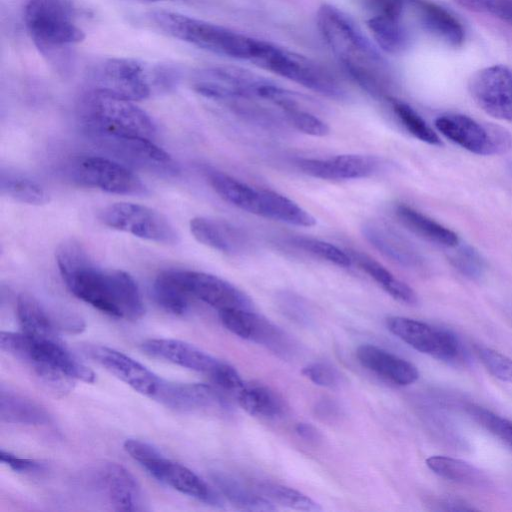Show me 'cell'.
<instances>
[{
    "mask_svg": "<svg viewBox=\"0 0 512 512\" xmlns=\"http://www.w3.org/2000/svg\"><path fill=\"white\" fill-rule=\"evenodd\" d=\"M60 274L69 291L110 316L137 320L145 312L134 278L118 269H102L76 240H65L55 253Z\"/></svg>",
    "mask_w": 512,
    "mask_h": 512,
    "instance_id": "6da1fadb",
    "label": "cell"
},
{
    "mask_svg": "<svg viewBox=\"0 0 512 512\" xmlns=\"http://www.w3.org/2000/svg\"><path fill=\"white\" fill-rule=\"evenodd\" d=\"M318 30L345 71L374 97H388L393 86L389 63L354 20L331 4L316 15Z\"/></svg>",
    "mask_w": 512,
    "mask_h": 512,
    "instance_id": "7a4b0ae2",
    "label": "cell"
},
{
    "mask_svg": "<svg viewBox=\"0 0 512 512\" xmlns=\"http://www.w3.org/2000/svg\"><path fill=\"white\" fill-rule=\"evenodd\" d=\"M0 346L55 393L70 392L77 380L95 381L94 372L72 354L62 340H37L23 332L2 331Z\"/></svg>",
    "mask_w": 512,
    "mask_h": 512,
    "instance_id": "3957f363",
    "label": "cell"
},
{
    "mask_svg": "<svg viewBox=\"0 0 512 512\" xmlns=\"http://www.w3.org/2000/svg\"><path fill=\"white\" fill-rule=\"evenodd\" d=\"M91 80L93 89L138 101L173 89L179 81V71L167 64L115 57L98 63Z\"/></svg>",
    "mask_w": 512,
    "mask_h": 512,
    "instance_id": "277c9868",
    "label": "cell"
},
{
    "mask_svg": "<svg viewBox=\"0 0 512 512\" xmlns=\"http://www.w3.org/2000/svg\"><path fill=\"white\" fill-rule=\"evenodd\" d=\"M80 117L96 143L131 137L153 140L156 135L153 120L134 101L96 89L82 98Z\"/></svg>",
    "mask_w": 512,
    "mask_h": 512,
    "instance_id": "5b68a950",
    "label": "cell"
},
{
    "mask_svg": "<svg viewBox=\"0 0 512 512\" xmlns=\"http://www.w3.org/2000/svg\"><path fill=\"white\" fill-rule=\"evenodd\" d=\"M148 18L172 38L235 59L250 61L257 43V39L230 28L177 12L157 10L149 13Z\"/></svg>",
    "mask_w": 512,
    "mask_h": 512,
    "instance_id": "8992f818",
    "label": "cell"
},
{
    "mask_svg": "<svg viewBox=\"0 0 512 512\" xmlns=\"http://www.w3.org/2000/svg\"><path fill=\"white\" fill-rule=\"evenodd\" d=\"M75 19L73 0H28L24 8L28 34L47 57L61 54L85 39Z\"/></svg>",
    "mask_w": 512,
    "mask_h": 512,
    "instance_id": "52a82bcc",
    "label": "cell"
},
{
    "mask_svg": "<svg viewBox=\"0 0 512 512\" xmlns=\"http://www.w3.org/2000/svg\"><path fill=\"white\" fill-rule=\"evenodd\" d=\"M257 41L250 59L256 66L319 94L331 98L344 96L345 92L333 74L314 60L273 43Z\"/></svg>",
    "mask_w": 512,
    "mask_h": 512,
    "instance_id": "ba28073f",
    "label": "cell"
},
{
    "mask_svg": "<svg viewBox=\"0 0 512 512\" xmlns=\"http://www.w3.org/2000/svg\"><path fill=\"white\" fill-rule=\"evenodd\" d=\"M124 449L160 482L204 503L222 504L220 496L201 477L186 466L166 458L151 444L127 439Z\"/></svg>",
    "mask_w": 512,
    "mask_h": 512,
    "instance_id": "9c48e42d",
    "label": "cell"
},
{
    "mask_svg": "<svg viewBox=\"0 0 512 512\" xmlns=\"http://www.w3.org/2000/svg\"><path fill=\"white\" fill-rule=\"evenodd\" d=\"M100 221L107 227L159 244L175 245L179 234L162 213L135 203L118 202L103 208Z\"/></svg>",
    "mask_w": 512,
    "mask_h": 512,
    "instance_id": "30bf717a",
    "label": "cell"
},
{
    "mask_svg": "<svg viewBox=\"0 0 512 512\" xmlns=\"http://www.w3.org/2000/svg\"><path fill=\"white\" fill-rule=\"evenodd\" d=\"M435 126L451 142L477 155H500L512 147V136L506 128L463 114L441 115Z\"/></svg>",
    "mask_w": 512,
    "mask_h": 512,
    "instance_id": "8fae6325",
    "label": "cell"
},
{
    "mask_svg": "<svg viewBox=\"0 0 512 512\" xmlns=\"http://www.w3.org/2000/svg\"><path fill=\"white\" fill-rule=\"evenodd\" d=\"M266 82V78L241 67L215 66L196 71L191 86L198 94L227 105L239 99H259Z\"/></svg>",
    "mask_w": 512,
    "mask_h": 512,
    "instance_id": "7c38bea8",
    "label": "cell"
},
{
    "mask_svg": "<svg viewBox=\"0 0 512 512\" xmlns=\"http://www.w3.org/2000/svg\"><path fill=\"white\" fill-rule=\"evenodd\" d=\"M74 177L82 184L118 195H144L146 186L129 166L103 156H85L75 163Z\"/></svg>",
    "mask_w": 512,
    "mask_h": 512,
    "instance_id": "4fadbf2b",
    "label": "cell"
},
{
    "mask_svg": "<svg viewBox=\"0 0 512 512\" xmlns=\"http://www.w3.org/2000/svg\"><path fill=\"white\" fill-rule=\"evenodd\" d=\"M386 325L391 333L421 353L447 362L460 357L461 345L450 331L401 316L389 317Z\"/></svg>",
    "mask_w": 512,
    "mask_h": 512,
    "instance_id": "5bb4252c",
    "label": "cell"
},
{
    "mask_svg": "<svg viewBox=\"0 0 512 512\" xmlns=\"http://www.w3.org/2000/svg\"><path fill=\"white\" fill-rule=\"evenodd\" d=\"M153 398L182 413L225 416L232 412L227 398L218 389L207 384L163 380Z\"/></svg>",
    "mask_w": 512,
    "mask_h": 512,
    "instance_id": "9a60e30c",
    "label": "cell"
},
{
    "mask_svg": "<svg viewBox=\"0 0 512 512\" xmlns=\"http://www.w3.org/2000/svg\"><path fill=\"white\" fill-rule=\"evenodd\" d=\"M219 318L233 334L258 343L282 358L296 353V343L285 331L252 310H222Z\"/></svg>",
    "mask_w": 512,
    "mask_h": 512,
    "instance_id": "2e32d148",
    "label": "cell"
},
{
    "mask_svg": "<svg viewBox=\"0 0 512 512\" xmlns=\"http://www.w3.org/2000/svg\"><path fill=\"white\" fill-rule=\"evenodd\" d=\"M477 106L491 117L512 121V71L493 65L475 72L468 83Z\"/></svg>",
    "mask_w": 512,
    "mask_h": 512,
    "instance_id": "e0dca14e",
    "label": "cell"
},
{
    "mask_svg": "<svg viewBox=\"0 0 512 512\" xmlns=\"http://www.w3.org/2000/svg\"><path fill=\"white\" fill-rule=\"evenodd\" d=\"M173 272L192 299H198L218 311L253 308L251 299L243 291L222 278L185 269H173Z\"/></svg>",
    "mask_w": 512,
    "mask_h": 512,
    "instance_id": "ac0fdd59",
    "label": "cell"
},
{
    "mask_svg": "<svg viewBox=\"0 0 512 512\" xmlns=\"http://www.w3.org/2000/svg\"><path fill=\"white\" fill-rule=\"evenodd\" d=\"M126 165L159 176L174 177L180 172L176 161L153 140L140 137L117 138L97 143Z\"/></svg>",
    "mask_w": 512,
    "mask_h": 512,
    "instance_id": "d6986e66",
    "label": "cell"
},
{
    "mask_svg": "<svg viewBox=\"0 0 512 512\" xmlns=\"http://www.w3.org/2000/svg\"><path fill=\"white\" fill-rule=\"evenodd\" d=\"M84 353L135 391L154 397L163 379L143 364L107 346L89 344Z\"/></svg>",
    "mask_w": 512,
    "mask_h": 512,
    "instance_id": "ffe728a7",
    "label": "cell"
},
{
    "mask_svg": "<svg viewBox=\"0 0 512 512\" xmlns=\"http://www.w3.org/2000/svg\"><path fill=\"white\" fill-rule=\"evenodd\" d=\"M296 166L305 174L323 180L360 179L377 171L379 161L358 154L336 155L326 159L299 158Z\"/></svg>",
    "mask_w": 512,
    "mask_h": 512,
    "instance_id": "44dd1931",
    "label": "cell"
},
{
    "mask_svg": "<svg viewBox=\"0 0 512 512\" xmlns=\"http://www.w3.org/2000/svg\"><path fill=\"white\" fill-rule=\"evenodd\" d=\"M141 349L151 357L204 373L209 377L222 363L196 346L175 339H148L141 344Z\"/></svg>",
    "mask_w": 512,
    "mask_h": 512,
    "instance_id": "7402d4cb",
    "label": "cell"
},
{
    "mask_svg": "<svg viewBox=\"0 0 512 512\" xmlns=\"http://www.w3.org/2000/svg\"><path fill=\"white\" fill-rule=\"evenodd\" d=\"M97 474L100 488L115 510H146L141 486L125 467L117 463H106Z\"/></svg>",
    "mask_w": 512,
    "mask_h": 512,
    "instance_id": "603a6c76",
    "label": "cell"
},
{
    "mask_svg": "<svg viewBox=\"0 0 512 512\" xmlns=\"http://www.w3.org/2000/svg\"><path fill=\"white\" fill-rule=\"evenodd\" d=\"M190 230L198 242L228 255L243 253L249 246L245 232L225 220L195 217Z\"/></svg>",
    "mask_w": 512,
    "mask_h": 512,
    "instance_id": "cb8c5ba5",
    "label": "cell"
},
{
    "mask_svg": "<svg viewBox=\"0 0 512 512\" xmlns=\"http://www.w3.org/2000/svg\"><path fill=\"white\" fill-rule=\"evenodd\" d=\"M356 356L363 367L396 385L412 384L419 377L411 362L375 345H360Z\"/></svg>",
    "mask_w": 512,
    "mask_h": 512,
    "instance_id": "d4e9b609",
    "label": "cell"
},
{
    "mask_svg": "<svg viewBox=\"0 0 512 512\" xmlns=\"http://www.w3.org/2000/svg\"><path fill=\"white\" fill-rule=\"evenodd\" d=\"M362 233L374 248L391 261L409 268L423 264V259L411 243L388 225L369 221L363 225Z\"/></svg>",
    "mask_w": 512,
    "mask_h": 512,
    "instance_id": "484cf974",
    "label": "cell"
},
{
    "mask_svg": "<svg viewBox=\"0 0 512 512\" xmlns=\"http://www.w3.org/2000/svg\"><path fill=\"white\" fill-rule=\"evenodd\" d=\"M421 25L446 44L459 47L465 40V31L459 20L445 8L428 0H408Z\"/></svg>",
    "mask_w": 512,
    "mask_h": 512,
    "instance_id": "4316f807",
    "label": "cell"
},
{
    "mask_svg": "<svg viewBox=\"0 0 512 512\" xmlns=\"http://www.w3.org/2000/svg\"><path fill=\"white\" fill-rule=\"evenodd\" d=\"M256 215L294 226L311 227L316 219L288 197L267 189H259Z\"/></svg>",
    "mask_w": 512,
    "mask_h": 512,
    "instance_id": "83f0119b",
    "label": "cell"
},
{
    "mask_svg": "<svg viewBox=\"0 0 512 512\" xmlns=\"http://www.w3.org/2000/svg\"><path fill=\"white\" fill-rule=\"evenodd\" d=\"M0 418L7 423L24 425H45L51 421L44 407L3 385L0 389Z\"/></svg>",
    "mask_w": 512,
    "mask_h": 512,
    "instance_id": "f1b7e54d",
    "label": "cell"
},
{
    "mask_svg": "<svg viewBox=\"0 0 512 512\" xmlns=\"http://www.w3.org/2000/svg\"><path fill=\"white\" fill-rule=\"evenodd\" d=\"M395 213L405 227L431 243L448 248L459 244V237L454 231L408 205H397Z\"/></svg>",
    "mask_w": 512,
    "mask_h": 512,
    "instance_id": "f546056e",
    "label": "cell"
},
{
    "mask_svg": "<svg viewBox=\"0 0 512 512\" xmlns=\"http://www.w3.org/2000/svg\"><path fill=\"white\" fill-rule=\"evenodd\" d=\"M17 317L22 332L37 340H61L54 322L38 300L28 293H21L16 304Z\"/></svg>",
    "mask_w": 512,
    "mask_h": 512,
    "instance_id": "4dcf8cb0",
    "label": "cell"
},
{
    "mask_svg": "<svg viewBox=\"0 0 512 512\" xmlns=\"http://www.w3.org/2000/svg\"><path fill=\"white\" fill-rule=\"evenodd\" d=\"M427 467L439 477L475 488H488L491 481L476 466L457 458L434 455L426 459Z\"/></svg>",
    "mask_w": 512,
    "mask_h": 512,
    "instance_id": "1f68e13d",
    "label": "cell"
},
{
    "mask_svg": "<svg viewBox=\"0 0 512 512\" xmlns=\"http://www.w3.org/2000/svg\"><path fill=\"white\" fill-rule=\"evenodd\" d=\"M348 254L352 262H355L360 269L368 274L391 297L409 305L417 303L418 298L415 291L405 282L395 277L379 262L358 251H349Z\"/></svg>",
    "mask_w": 512,
    "mask_h": 512,
    "instance_id": "d6a6232c",
    "label": "cell"
},
{
    "mask_svg": "<svg viewBox=\"0 0 512 512\" xmlns=\"http://www.w3.org/2000/svg\"><path fill=\"white\" fill-rule=\"evenodd\" d=\"M207 178L213 190L223 200L241 210L256 214L259 189L221 171H209Z\"/></svg>",
    "mask_w": 512,
    "mask_h": 512,
    "instance_id": "836d02e7",
    "label": "cell"
},
{
    "mask_svg": "<svg viewBox=\"0 0 512 512\" xmlns=\"http://www.w3.org/2000/svg\"><path fill=\"white\" fill-rule=\"evenodd\" d=\"M367 26L384 52L397 54L409 44V34L400 17L375 14L367 20Z\"/></svg>",
    "mask_w": 512,
    "mask_h": 512,
    "instance_id": "e575fe53",
    "label": "cell"
},
{
    "mask_svg": "<svg viewBox=\"0 0 512 512\" xmlns=\"http://www.w3.org/2000/svg\"><path fill=\"white\" fill-rule=\"evenodd\" d=\"M0 189L3 195L21 203L43 205L49 201V194L38 181L9 168L1 170Z\"/></svg>",
    "mask_w": 512,
    "mask_h": 512,
    "instance_id": "d590c367",
    "label": "cell"
},
{
    "mask_svg": "<svg viewBox=\"0 0 512 512\" xmlns=\"http://www.w3.org/2000/svg\"><path fill=\"white\" fill-rule=\"evenodd\" d=\"M239 405L254 416L276 418L283 414L282 398L264 385H244L236 394Z\"/></svg>",
    "mask_w": 512,
    "mask_h": 512,
    "instance_id": "8d00e7d4",
    "label": "cell"
},
{
    "mask_svg": "<svg viewBox=\"0 0 512 512\" xmlns=\"http://www.w3.org/2000/svg\"><path fill=\"white\" fill-rule=\"evenodd\" d=\"M152 293L156 303L169 313L185 314L192 298L177 280L173 269L160 272L152 285Z\"/></svg>",
    "mask_w": 512,
    "mask_h": 512,
    "instance_id": "74e56055",
    "label": "cell"
},
{
    "mask_svg": "<svg viewBox=\"0 0 512 512\" xmlns=\"http://www.w3.org/2000/svg\"><path fill=\"white\" fill-rule=\"evenodd\" d=\"M213 482L216 484L222 495L233 505L248 511H273L274 503L243 486L235 478L221 473L212 474Z\"/></svg>",
    "mask_w": 512,
    "mask_h": 512,
    "instance_id": "f35d334b",
    "label": "cell"
},
{
    "mask_svg": "<svg viewBox=\"0 0 512 512\" xmlns=\"http://www.w3.org/2000/svg\"><path fill=\"white\" fill-rule=\"evenodd\" d=\"M257 492L274 504L295 510L319 511L320 505L302 492L293 488L271 482L259 483Z\"/></svg>",
    "mask_w": 512,
    "mask_h": 512,
    "instance_id": "ab89813d",
    "label": "cell"
},
{
    "mask_svg": "<svg viewBox=\"0 0 512 512\" xmlns=\"http://www.w3.org/2000/svg\"><path fill=\"white\" fill-rule=\"evenodd\" d=\"M464 408L475 422L512 450V419L471 403Z\"/></svg>",
    "mask_w": 512,
    "mask_h": 512,
    "instance_id": "60d3db41",
    "label": "cell"
},
{
    "mask_svg": "<svg viewBox=\"0 0 512 512\" xmlns=\"http://www.w3.org/2000/svg\"><path fill=\"white\" fill-rule=\"evenodd\" d=\"M289 241L294 247L339 267L347 268L352 265L348 253L328 242L302 236L292 237Z\"/></svg>",
    "mask_w": 512,
    "mask_h": 512,
    "instance_id": "b9f144b4",
    "label": "cell"
},
{
    "mask_svg": "<svg viewBox=\"0 0 512 512\" xmlns=\"http://www.w3.org/2000/svg\"><path fill=\"white\" fill-rule=\"evenodd\" d=\"M392 106L405 129L415 138L431 145H439L440 139L426 121L408 104L392 100Z\"/></svg>",
    "mask_w": 512,
    "mask_h": 512,
    "instance_id": "7bdbcfd3",
    "label": "cell"
},
{
    "mask_svg": "<svg viewBox=\"0 0 512 512\" xmlns=\"http://www.w3.org/2000/svg\"><path fill=\"white\" fill-rule=\"evenodd\" d=\"M282 112L287 122L305 134L323 137L330 131L324 121L300 106L292 107Z\"/></svg>",
    "mask_w": 512,
    "mask_h": 512,
    "instance_id": "ee69618b",
    "label": "cell"
},
{
    "mask_svg": "<svg viewBox=\"0 0 512 512\" xmlns=\"http://www.w3.org/2000/svg\"><path fill=\"white\" fill-rule=\"evenodd\" d=\"M476 352L480 361L490 374L504 382L512 384L511 358L487 347H478Z\"/></svg>",
    "mask_w": 512,
    "mask_h": 512,
    "instance_id": "f6af8a7d",
    "label": "cell"
},
{
    "mask_svg": "<svg viewBox=\"0 0 512 512\" xmlns=\"http://www.w3.org/2000/svg\"><path fill=\"white\" fill-rule=\"evenodd\" d=\"M461 7L491 14L512 26V0H454Z\"/></svg>",
    "mask_w": 512,
    "mask_h": 512,
    "instance_id": "bcb514c9",
    "label": "cell"
},
{
    "mask_svg": "<svg viewBox=\"0 0 512 512\" xmlns=\"http://www.w3.org/2000/svg\"><path fill=\"white\" fill-rule=\"evenodd\" d=\"M453 266L464 276L479 278L484 271V262L479 253L470 246H462L451 257Z\"/></svg>",
    "mask_w": 512,
    "mask_h": 512,
    "instance_id": "7dc6e473",
    "label": "cell"
},
{
    "mask_svg": "<svg viewBox=\"0 0 512 512\" xmlns=\"http://www.w3.org/2000/svg\"><path fill=\"white\" fill-rule=\"evenodd\" d=\"M302 374L318 386L334 388L340 383V374L327 363L315 362L305 366Z\"/></svg>",
    "mask_w": 512,
    "mask_h": 512,
    "instance_id": "c3c4849f",
    "label": "cell"
},
{
    "mask_svg": "<svg viewBox=\"0 0 512 512\" xmlns=\"http://www.w3.org/2000/svg\"><path fill=\"white\" fill-rule=\"evenodd\" d=\"M210 378L218 387L235 395L245 385L237 370L225 362L219 365Z\"/></svg>",
    "mask_w": 512,
    "mask_h": 512,
    "instance_id": "681fc988",
    "label": "cell"
},
{
    "mask_svg": "<svg viewBox=\"0 0 512 512\" xmlns=\"http://www.w3.org/2000/svg\"><path fill=\"white\" fill-rule=\"evenodd\" d=\"M0 459L2 463L18 473H38L44 469V465L35 460L18 457L4 450L0 452Z\"/></svg>",
    "mask_w": 512,
    "mask_h": 512,
    "instance_id": "f907efd6",
    "label": "cell"
},
{
    "mask_svg": "<svg viewBox=\"0 0 512 512\" xmlns=\"http://www.w3.org/2000/svg\"><path fill=\"white\" fill-rule=\"evenodd\" d=\"M280 306L285 314L291 319L299 322L309 320V310L303 301L292 294H283L280 299Z\"/></svg>",
    "mask_w": 512,
    "mask_h": 512,
    "instance_id": "816d5d0a",
    "label": "cell"
},
{
    "mask_svg": "<svg viewBox=\"0 0 512 512\" xmlns=\"http://www.w3.org/2000/svg\"><path fill=\"white\" fill-rule=\"evenodd\" d=\"M375 14L402 18L408 0H368Z\"/></svg>",
    "mask_w": 512,
    "mask_h": 512,
    "instance_id": "f5cc1de1",
    "label": "cell"
},
{
    "mask_svg": "<svg viewBox=\"0 0 512 512\" xmlns=\"http://www.w3.org/2000/svg\"><path fill=\"white\" fill-rule=\"evenodd\" d=\"M433 504L436 510L440 511H473L476 510L469 503L453 498H440L436 499Z\"/></svg>",
    "mask_w": 512,
    "mask_h": 512,
    "instance_id": "db71d44e",
    "label": "cell"
},
{
    "mask_svg": "<svg viewBox=\"0 0 512 512\" xmlns=\"http://www.w3.org/2000/svg\"><path fill=\"white\" fill-rule=\"evenodd\" d=\"M295 431L302 439L310 443H317L322 438L318 429L309 423L301 422L296 424Z\"/></svg>",
    "mask_w": 512,
    "mask_h": 512,
    "instance_id": "11a10c76",
    "label": "cell"
},
{
    "mask_svg": "<svg viewBox=\"0 0 512 512\" xmlns=\"http://www.w3.org/2000/svg\"><path fill=\"white\" fill-rule=\"evenodd\" d=\"M319 417L332 419L340 414V407L332 400H323L319 402L315 408Z\"/></svg>",
    "mask_w": 512,
    "mask_h": 512,
    "instance_id": "9f6ffc18",
    "label": "cell"
},
{
    "mask_svg": "<svg viewBox=\"0 0 512 512\" xmlns=\"http://www.w3.org/2000/svg\"><path fill=\"white\" fill-rule=\"evenodd\" d=\"M132 1L140 2V3H155V2L166 1V0H132Z\"/></svg>",
    "mask_w": 512,
    "mask_h": 512,
    "instance_id": "6f0895ef",
    "label": "cell"
}]
</instances>
